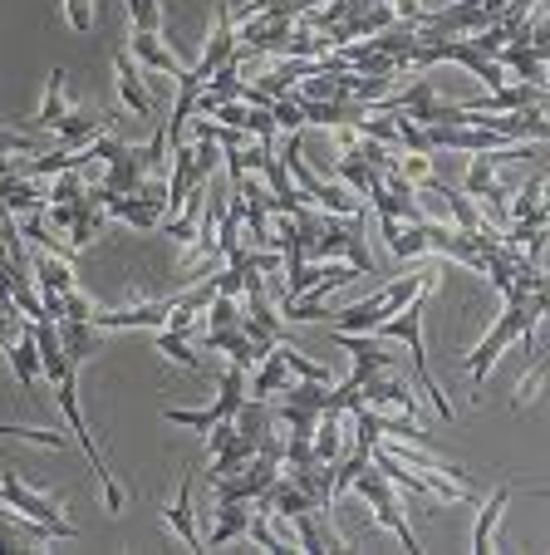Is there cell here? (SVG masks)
I'll return each mask as SVG.
<instances>
[{"label":"cell","mask_w":550,"mask_h":555,"mask_svg":"<svg viewBox=\"0 0 550 555\" xmlns=\"http://www.w3.org/2000/svg\"><path fill=\"white\" fill-rule=\"evenodd\" d=\"M30 330H35V345H40V378L54 388V403H60V413H64V423H69V433H74V442H79L89 472H94L99 487H104L108 512H124L128 492L118 487L114 472H108L104 452L94 448V438H89V423H84V409H79V399H74V393H79V364H69V354L60 349V330H54V320H30Z\"/></svg>","instance_id":"obj_1"},{"label":"cell","mask_w":550,"mask_h":555,"mask_svg":"<svg viewBox=\"0 0 550 555\" xmlns=\"http://www.w3.org/2000/svg\"><path fill=\"white\" fill-rule=\"evenodd\" d=\"M437 275H443V266H413V271H404L394 285H384L379 295H369V300H359V305H349V310H340V314H330V325L334 330H349V335H363V330H379L384 320H394L398 310H404L413 295H423V291H437Z\"/></svg>","instance_id":"obj_2"},{"label":"cell","mask_w":550,"mask_h":555,"mask_svg":"<svg viewBox=\"0 0 550 555\" xmlns=\"http://www.w3.org/2000/svg\"><path fill=\"white\" fill-rule=\"evenodd\" d=\"M427 295H433V291L413 295V300H408L404 310L394 314V320H384V325H379L374 335H384L388 345H408V354H413V369H418V384H423V393L433 399L437 418H452V403L443 399V388H437L433 369H427V349H423V314H427Z\"/></svg>","instance_id":"obj_3"},{"label":"cell","mask_w":550,"mask_h":555,"mask_svg":"<svg viewBox=\"0 0 550 555\" xmlns=\"http://www.w3.org/2000/svg\"><path fill=\"white\" fill-rule=\"evenodd\" d=\"M349 261L359 275H374V256H369V242H363V211H354V217H334V211H324L320 217V236L310 242V251H305V266H320V261Z\"/></svg>","instance_id":"obj_4"},{"label":"cell","mask_w":550,"mask_h":555,"mask_svg":"<svg viewBox=\"0 0 550 555\" xmlns=\"http://www.w3.org/2000/svg\"><path fill=\"white\" fill-rule=\"evenodd\" d=\"M349 492L369 502V512H374V521L384 526V531H394L404 551H418V535H413V526H408V516H404V502H398V496H394V482H388V477L374 467V462H369V467H363L359 477H354V482H349Z\"/></svg>","instance_id":"obj_5"},{"label":"cell","mask_w":550,"mask_h":555,"mask_svg":"<svg viewBox=\"0 0 550 555\" xmlns=\"http://www.w3.org/2000/svg\"><path fill=\"white\" fill-rule=\"evenodd\" d=\"M241 403H246V369L227 364V374H221V384H217V403H207V409H163V418L167 423H182V428L212 433L217 423L236 418Z\"/></svg>","instance_id":"obj_6"},{"label":"cell","mask_w":550,"mask_h":555,"mask_svg":"<svg viewBox=\"0 0 550 555\" xmlns=\"http://www.w3.org/2000/svg\"><path fill=\"white\" fill-rule=\"evenodd\" d=\"M104 211L118 221H128L133 231H157L167 217V188L153 178H143L133 192H104Z\"/></svg>","instance_id":"obj_7"},{"label":"cell","mask_w":550,"mask_h":555,"mask_svg":"<svg viewBox=\"0 0 550 555\" xmlns=\"http://www.w3.org/2000/svg\"><path fill=\"white\" fill-rule=\"evenodd\" d=\"M468 197L472 207L487 211V227L507 231V207H511V188L501 182V168H497V153H477L472 157V168H468Z\"/></svg>","instance_id":"obj_8"},{"label":"cell","mask_w":550,"mask_h":555,"mask_svg":"<svg viewBox=\"0 0 550 555\" xmlns=\"http://www.w3.org/2000/svg\"><path fill=\"white\" fill-rule=\"evenodd\" d=\"M0 502H11L21 516H30V521L50 526V531L60 535V541H74V535H79V531H74V526L60 516V506H54L50 496H40V492H30V487H25L21 467H11L5 477H0Z\"/></svg>","instance_id":"obj_9"},{"label":"cell","mask_w":550,"mask_h":555,"mask_svg":"<svg viewBox=\"0 0 550 555\" xmlns=\"http://www.w3.org/2000/svg\"><path fill=\"white\" fill-rule=\"evenodd\" d=\"M457 108L462 114H546V85H501Z\"/></svg>","instance_id":"obj_10"},{"label":"cell","mask_w":550,"mask_h":555,"mask_svg":"<svg viewBox=\"0 0 550 555\" xmlns=\"http://www.w3.org/2000/svg\"><path fill=\"white\" fill-rule=\"evenodd\" d=\"M497 64L516 79V85H546V64H550V50L546 44H526V40H507L497 50Z\"/></svg>","instance_id":"obj_11"},{"label":"cell","mask_w":550,"mask_h":555,"mask_svg":"<svg viewBox=\"0 0 550 555\" xmlns=\"http://www.w3.org/2000/svg\"><path fill=\"white\" fill-rule=\"evenodd\" d=\"M114 79H118V104H124L128 114H138V118H153V114H157L153 89H148L143 69H138V60H133L128 50L114 54Z\"/></svg>","instance_id":"obj_12"},{"label":"cell","mask_w":550,"mask_h":555,"mask_svg":"<svg viewBox=\"0 0 550 555\" xmlns=\"http://www.w3.org/2000/svg\"><path fill=\"white\" fill-rule=\"evenodd\" d=\"M236 54V21H231V5L227 0H217V21H212V40H207V50H202V60H197V79L207 85L212 74L221 69V64Z\"/></svg>","instance_id":"obj_13"},{"label":"cell","mask_w":550,"mask_h":555,"mask_svg":"<svg viewBox=\"0 0 550 555\" xmlns=\"http://www.w3.org/2000/svg\"><path fill=\"white\" fill-rule=\"evenodd\" d=\"M64 79H69L64 69H50V79H44V104H40V114H35V118H5V124H11V128H25V133H54V124L69 114V99H64Z\"/></svg>","instance_id":"obj_14"},{"label":"cell","mask_w":550,"mask_h":555,"mask_svg":"<svg viewBox=\"0 0 550 555\" xmlns=\"http://www.w3.org/2000/svg\"><path fill=\"white\" fill-rule=\"evenodd\" d=\"M128 54L138 60L143 74H163V79H177L182 74V60L172 50H163V35H143V30H128Z\"/></svg>","instance_id":"obj_15"},{"label":"cell","mask_w":550,"mask_h":555,"mask_svg":"<svg viewBox=\"0 0 550 555\" xmlns=\"http://www.w3.org/2000/svg\"><path fill=\"white\" fill-rule=\"evenodd\" d=\"M251 516H256V502H217V526L202 535V551H221V545L241 541Z\"/></svg>","instance_id":"obj_16"},{"label":"cell","mask_w":550,"mask_h":555,"mask_svg":"<svg viewBox=\"0 0 550 555\" xmlns=\"http://www.w3.org/2000/svg\"><path fill=\"white\" fill-rule=\"evenodd\" d=\"M60 330V349L69 354V364H84V359H94L99 345H104V330L94 320H54Z\"/></svg>","instance_id":"obj_17"},{"label":"cell","mask_w":550,"mask_h":555,"mask_svg":"<svg viewBox=\"0 0 550 555\" xmlns=\"http://www.w3.org/2000/svg\"><path fill=\"white\" fill-rule=\"evenodd\" d=\"M104 133H108V118L104 114H79V108H69V114L54 124V143L74 147V153H79V147H89L94 138H104Z\"/></svg>","instance_id":"obj_18"},{"label":"cell","mask_w":550,"mask_h":555,"mask_svg":"<svg viewBox=\"0 0 550 555\" xmlns=\"http://www.w3.org/2000/svg\"><path fill=\"white\" fill-rule=\"evenodd\" d=\"M30 275L40 281V295H64V291H74V285H79V275H74V261H69V256L40 251V246H35Z\"/></svg>","instance_id":"obj_19"},{"label":"cell","mask_w":550,"mask_h":555,"mask_svg":"<svg viewBox=\"0 0 550 555\" xmlns=\"http://www.w3.org/2000/svg\"><path fill=\"white\" fill-rule=\"evenodd\" d=\"M5 354H11V369H15V378H21V388L35 393V384H40V345H35V330L25 325L21 335L5 345Z\"/></svg>","instance_id":"obj_20"},{"label":"cell","mask_w":550,"mask_h":555,"mask_svg":"<svg viewBox=\"0 0 550 555\" xmlns=\"http://www.w3.org/2000/svg\"><path fill=\"white\" fill-rule=\"evenodd\" d=\"M167 521H172L177 541L202 551V531H197V516H192V467H188V477H182V487H177V502L167 506Z\"/></svg>","instance_id":"obj_21"},{"label":"cell","mask_w":550,"mask_h":555,"mask_svg":"<svg viewBox=\"0 0 550 555\" xmlns=\"http://www.w3.org/2000/svg\"><path fill=\"white\" fill-rule=\"evenodd\" d=\"M310 448L320 462H334L344 452V409H320L315 418V433H310Z\"/></svg>","instance_id":"obj_22"},{"label":"cell","mask_w":550,"mask_h":555,"mask_svg":"<svg viewBox=\"0 0 550 555\" xmlns=\"http://www.w3.org/2000/svg\"><path fill=\"white\" fill-rule=\"evenodd\" d=\"M334 178L344 182V188L354 192V197H374V188L384 182V172H374L363 157H354V153H340V163H334Z\"/></svg>","instance_id":"obj_23"},{"label":"cell","mask_w":550,"mask_h":555,"mask_svg":"<svg viewBox=\"0 0 550 555\" xmlns=\"http://www.w3.org/2000/svg\"><path fill=\"white\" fill-rule=\"evenodd\" d=\"M507 502H511V487H497V492L482 502L477 531H472V551H482V555L491 551V535H497V521H501V512H507Z\"/></svg>","instance_id":"obj_24"},{"label":"cell","mask_w":550,"mask_h":555,"mask_svg":"<svg viewBox=\"0 0 550 555\" xmlns=\"http://www.w3.org/2000/svg\"><path fill=\"white\" fill-rule=\"evenodd\" d=\"M0 531H15V535H25L30 545H50V541H60V535L50 531V526H40V521H30V516H21L11 502H0Z\"/></svg>","instance_id":"obj_25"},{"label":"cell","mask_w":550,"mask_h":555,"mask_svg":"<svg viewBox=\"0 0 550 555\" xmlns=\"http://www.w3.org/2000/svg\"><path fill=\"white\" fill-rule=\"evenodd\" d=\"M157 354H167L172 364L192 369V374H202V354L188 345V335H172V330H157Z\"/></svg>","instance_id":"obj_26"},{"label":"cell","mask_w":550,"mask_h":555,"mask_svg":"<svg viewBox=\"0 0 550 555\" xmlns=\"http://www.w3.org/2000/svg\"><path fill=\"white\" fill-rule=\"evenodd\" d=\"M84 192V182H79V168H64V172H54V188H50V202H74Z\"/></svg>","instance_id":"obj_27"},{"label":"cell","mask_w":550,"mask_h":555,"mask_svg":"<svg viewBox=\"0 0 550 555\" xmlns=\"http://www.w3.org/2000/svg\"><path fill=\"white\" fill-rule=\"evenodd\" d=\"M64 21L84 35L89 25H94V0H64Z\"/></svg>","instance_id":"obj_28"},{"label":"cell","mask_w":550,"mask_h":555,"mask_svg":"<svg viewBox=\"0 0 550 555\" xmlns=\"http://www.w3.org/2000/svg\"><path fill=\"white\" fill-rule=\"evenodd\" d=\"M540 374H546V359H540V349H536V369H530V374L521 378V388H516V409H526V403L536 399V388H540Z\"/></svg>","instance_id":"obj_29"},{"label":"cell","mask_w":550,"mask_h":555,"mask_svg":"<svg viewBox=\"0 0 550 555\" xmlns=\"http://www.w3.org/2000/svg\"><path fill=\"white\" fill-rule=\"evenodd\" d=\"M15 551H30V541L15 531H0V555H15Z\"/></svg>","instance_id":"obj_30"}]
</instances>
